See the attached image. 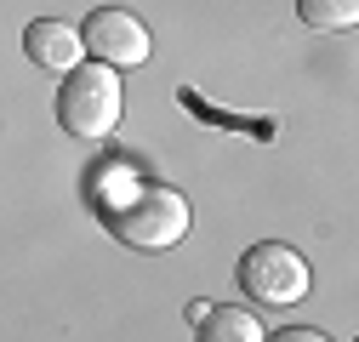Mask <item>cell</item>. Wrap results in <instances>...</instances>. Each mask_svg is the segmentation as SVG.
<instances>
[{"mask_svg": "<svg viewBox=\"0 0 359 342\" xmlns=\"http://www.w3.org/2000/svg\"><path fill=\"white\" fill-rule=\"evenodd\" d=\"M92 194H97V211H103L109 234L120 245H131V251H171L194 228V211H189L183 194L165 189V183L131 177L126 165H109V183L92 189Z\"/></svg>", "mask_w": 359, "mask_h": 342, "instance_id": "obj_1", "label": "cell"}, {"mask_svg": "<svg viewBox=\"0 0 359 342\" xmlns=\"http://www.w3.org/2000/svg\"><path fill=\"white\" fill-rule=\"evenodd\" d=\"M120 109H126L120 74L103 69V63H80L57 80V125L69 137H86V143L109 137L120 125Z\"/></svg>", "mask_w": 359, "mask_h": 342, "instance_id": "obj_2", "label": "cell"}, {"mask_svg": "<svg viewBox=\"0 0 359 342\" xmlns=\"http://www.w3.org/2000/svg\"><path fill=\"white\" fill-rule=\"evenodd\" d=\"M234 280H240V291L251 296L257 308H297L302 296H308V285H313L308 256H302L297 245H280V240L251 245V251L240 256Z\"/></svg>", "mask_w": 359, "mask_h": 342, "instance_id": "obj_3", "label": "cell"}, {"mask_svg": "<svg viewBox=\"0 0 359 342\" xmlns=\"http://www.w3.org/2000/svg\"><path fill=\"white\" fill-rule=\"evenodd\" d=\"M80 46L92 52L103 69H137V63H149L154 40H149V23H143L137 12H126V6H97L92 18L80 23Z\"/></svg>", "mask_w": 359, "mask_h": 342, "instance_id": "obj_4", "label": "cell"}, {"mask_svg": "<svg viewBox=\"0 0 359 342\" xmlns=\"http://www.w3.org/2000/svg\"><path fill=\"white\" fill-rule=\"evenodd\" d=\"M23 52H29L34 69H46V74H69V69H80V57H86L80 29H74V23H57V18H34V23L23 29Z\"/></svg>", "mask_w": 359, "mask_h": 342, "instance_id": "obj_5", "label": "cell"}, {"mask_svg": "<svg viewBox=\"0 0 359 342\" xmlns=\"http://www.w3.org/2000/svg\"><path fill=\"white\" fill-rule=\"evenodd\" d=\"M194 342H262V325L251 308H217V303H189Z\"/></svg>", "mask_w": 359, "mask_h": 342, "instance_id": "obj_6", "label": "cell"}, {"mask_svg": "<svg viewBox=\"0 0 359 342\" xmlns=\"http://www.w3.org/2000/svg\"><path fill=\"white\" fill-rule=\"evenodd\" d=\"M297 18L313 34H348L359 23V0H297Z\"/></svg>", "mask_w": 359, "mask_h": 342, "instance_id": "obj_7", "label": "cell"}, {"mask_svg": "<svg viewBox=\"0 0 359 342\" xmlns=\"http://www.w3.org/2000/svg\"><path fill=\"white\" fill-rule=\"evenodd\" d=\"M262 342H331V336H325V331H313V325H285V331L262 336Z\"/></svg>", "mask_w": 359, "mask_h": 342, "instance_id": "obj_8", "label": "cell"}]
</instances>
